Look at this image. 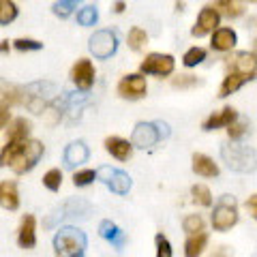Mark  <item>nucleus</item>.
<instances>
[{
	"mask_svg": "<svg viewBox=\"0 0 257 257\" xmlns=\"http://www.w3.org/2000/svg\"><path fill=\"white\" fill-rule=\"evenodd\" d=\"M41 157H43V144L37 140H30L15 152V157L11 159V170L15 174H26L37 165V161Z\"/></svg>",
	"mask_w": 257,
	"mask_h": 257,
	"instance_id": "obj_3",
	"label": "nucleus"
},
{
	"mask_svg": "<svg viewBox=\"0 0 257 257\" xmlns=\"http://www.w3.org/2000/svg\"><path fill=\"white\" fill-rule=\"evenodd\" d=\"M155 242H157V257H172V244L163 234H157Z\"/></svg>",
	"mask_w": 257,
	"mask_h": 257,
	"instance_id": "obj_35",
	"label": "nucleus"
},
{
	"mask_svg": "<svg viewBox=\"0 0 257 257\" xmlns=\"http://www.w3.org/2000/svg\"><path fill=\"white\" fill-rule=\"evenodd\" d=\"M54 251H56V257H84V251H86L84 231H79L75 227H62L54 236Z\"/></svg>",
	"mask_w": 257,
	"mask_h": 257,
	"instance_id": "obj_1",
	"label": "nucleus"
},
{
	"mask_svg": "<svg viewBox=\"0 0 257 257\" xmlns=\"http://www.w3.org/2000/svg\"><path fill=\"white\" fill-rule=\"evenodd\" d=\"M94 178H99V174L92 172V170H79L73 174V184L75 187H88Z\"/></svg>",
	"mask_w": 257,
	"mask_h": 257,
	"instance_id": "obj_32",
	"label": "nucleus"
},
{
	"mask_svg": "<svg viewBox=\"0 0 257 257\" xmlns=\"http://www.w3.org/2000/svg\"><path fill=\"white\" fill-rule=\"evenodd\" d=\"M96 20H99V13H96L94 7H84V9L77 13V22L82 24V26H94Z\"/></svg>",
	"mask_w": 257,
	"mask_h": 257,
	"instance_id": "obj_31",
	"label": "nucleus"
},
{
	"mask_svg": "<svg viewBox=\"0 0 257 257\" xmlns=\"http://www.w3.org/2000/svg\"><path fill=\"white\" fill-rule=\"evenodd\" d=\"M126 43H128V47H131L133 52H140L142 47L148 43V35L142 28H133L131 32H128V37H126Z\"/></svg>",
	"mask_w": 257,
	"mask_h": 257,
	"instance_id": "obj_25",
	"label": "nucleus"
},
{
	"mask_svg": "<svg viewBox=\"0 0 257 257\" xmlns=\"http://www.w3.org/2000/svg\"><path fill=\"white\" fill-rule=\"evenodd\" d=\"M105 150L109 152L111 157H116L120 161H126L131 157V150H133V144H128L122 138H107L105 140Z\"/></svg>",
	"mask_w": 257,
	"mask_h": 257,
	"instance_id": "obj_20",
	"label": "nucleus"
},
{
	"mask_svg": "<svg viewBox=\"0 0 257 257\" xmlns=\"http://www.w3.org/2000/svg\"><path fill=\"white\" fill-rule=\"evenodd\" d=\"M221 157L223 161L227 163L229 170L240 172V174H246V172H253L257 167V155L253 148L248 146H223L221 148Z\"/></svg>",
	"mask_w": 257,
	"mask_h": 257,
	"instance_id": "obj_2",
	"label": "nucleus"
},
{
	"mask_svg": "<svg viewBox=\"0 0 257 257\" xmlns=\"http://www.w3.org/2000/svg\"><path fill=\"white\" fill-rule=\"evenodd\" d=\"M193 172L197 176H204V178H214V176H219V165L210 157L197 152V155H193Z\"/></svg>",
	"mask_w": 257,
	"mask_h": 257,
	"instance_id": "obj_15",
	"label": "nucleus"
},
{
	"mask_svg": "<svg viewBox=\"0 0 257 257\" xmlns=\"http://www.w3.org/2000/svg\"><path fill=\"white\" fill-rule=\"evenodd\" d=\"M86 159H88V148L84 146V142H73L64 150V163H67V167L86 163Z\"/></svg>",
	"mask_w": 257,
	"mask_h": 257,
	"instance_id": "obj_19",
	"label": "nucleus"
},
{
	"mask_svg": "<svg viewBox=\"0 0 257 257\" xmlns=\"http://www.w3.org/2000/svg\"><path fill=\"white\" fill-rule=\"evenodd\" d=\"M195 84H197V77L195 75H178V77L172 79V86H176V88H191V86H195Z\"/></svg>",
	"mask_w": 257,
	"mask_h": 257,
	"instance_id": "obj_37",
	"label": "nucleus"
},
{
	"mask_svg": "<svg viewBox=\"0 0 257 257\" xmlns=\"http://www.w3.org/2000/svg\"><path fill=\"white\" fill-rule=\"evenodd\" d=\"M60 182H62V172L60 170H50L43 176V184L50 191H58L60 189Z\"/></svg>",
	"mask_w": 257,
	"mask_h": 257,
	"instance_id": "obj_33",
	"label": "nucleus"
},
{
	"mask_svg": "<svg viewBox=\"0 0 257 257\" xmlns=\"http://www.w3.org/2000/svg\"><path fill=\"white\" fill-rule=\"evenodd\" d=\"M225 67L229 69V73H240L253 79L257 75V56L248 52H236L229 58H225Z\"/></svg>",
	"mask_w": 257,
	"mask_h": 257,
	"instance_id": "obj_5",
	"label": "nucleus"
},
{
	"mask_svg": "<svg viewBox=\"0 0 257 257\" xmlns=\"http://www.w3.org/2000/svg\"><path fill=\"white\" fill-rule=\"evenodd\" d=\"M236 45V32L231 28H216L212 35V50L216 52H229Z\"/></svg>",
	"mask_w": 257,
	"mask_h": 257,
	"instance_id": "obj_16",
	"label": "nucleus"
},
{
	"mask_svg": "<svg viewBox=\"0 0 257 257\" xmlns=\"http://www.w3.org/2000/svg\"><path fill=\"white\" fill-rule=\"evenodd\" d=\"M184 9V5H182V0H176V11H182Z\"/></svg>",
	"mask_w": 257,
	"mask_h": 257,
	"instance_id": "obj_43",
	"label": "nucleus"
},
{
	"mask_svg": "<svg viewBox=\"0 0 257 257\" xmlns=\"http://www.w3.org/2000/svg\"><path fill=\"white\" fill-rule=\"evenodd\" d=\"M216 7L223 9V13L227 15V18H238V15H242V5H240L238 0H216Z\"/></svg>",
	"mask_w": 257,
	"mask_h": 257,
	"instance_id": "obj_29",
	"label": "nucleus"
},
{
	"mask_svg": "<svg viewBox=\"0 0 257 257\" xmlns=\"http://www.w3.org/2000/svg\"><path fill=\"white\" fill-rule=\"evenodd\" d=\"M248 3H257V0H248Z\"/></svg>",
	"mask_w": 257,
	"mask_h": 257,
	"instance_id": "obj_44",
	"label": "nucleus"
},
{
	"mask_svg": "<svg viewBox=\"0 0 257 257\" xmlns=\"http://www.w3.org/2000/svg\"><path fill=\"white\" fill-rule=\"evenodd\" d=\"M191 195H193V202L199 204V206H210L212 204V195H210V191H208V187H204V184H195V187L191 189Z\"/></svg>",
	"mask_w": 257,
	"mask_h": 257,
	"instance_id": "obj_26",
	"label": "nucleus"
},
{
	"mask_svg": "<svg viewBox=\"0 0 257 257\" xmlns=\"http://www.w3.org/2000/svg\"><path fill=\"white\" fill-rule=\"evenodd\" d=\"M159 140H161V133L157 128V122H140L133 128V135H131V144L142 150L152 148Z\"/></svg>",
	"mask_w": 257,
	"mask_h": 257,
	"instance_id": "obj_8",
	"label": "nucleus"
},
{
	"mask_svg": "<svg viewBox=\"0 0 257 257\" xmlns=\"http://www.w3.org/2000/svg\"><path fill=\"white\" fill-rule=\"evenodd\" d=\"M255 52H257V41H255Z\"/></svg>",
	"mask_w": 257,
	"mask_h": 257,
	"instance_id": "obj_45",
	"label": "nucleus"
},
{
	"mask_svg": "<svg viewBox=\"0 0 257 257\" xmlns=\"http://www.w3.org/2000/svg\"><path fill=\"white\" fill-rule=\"evenodd\" d=\"M236 109L234 107H223L221 111H214L210 118L204 120V131H214V128H221V126H231L236 122Z\"/></svg>",
	"mask_w": 257,
	"mask_h": 257,
	"instance_id": "obj_13",
	"label": "nucleus"
},
{
	"mask_svg": "<svg viewBox=\"0 0 257 257\" xmlns=\"http://www.w3.org/2000/svg\"><path fill=\"white\" fill-rule=\"evenodd\" d=\"M71 77H73V84L79 90H90V86L94 84V67L90 60H77L73 64V71H71Z\"/></svg>",
	"mask_w": 257,
	"mask_h": 257,
	"instance_id": "obj_10",
	"label": "nucleus"
},
{
	"mask_svg": "<svg viewBox=\"0 0 257 257\" xmlns=\"http://www.w3.org/2000/svg\"><path fill=\"white\" fill-rule=\"evenodd\" d=\"M204 60H206V50L204 47H191V50L184 54V58H182V62L187 64V67H195V64L204 62Z\"/></svg>",
	"mask_w": 257,
	"mask_h": 257,
	"instance_id": "obj_30",
	"label": "nucleus"
},
{
	"mask_svg": "<svg viewBox=\"0 0 257 257\" xmlns=\"http://www.w3.org/2000/svg\"><path fill=\"white\" fill-rule=\"evenodd\" d=\"M99 234H101V238H105V240H109L111 244H114L116 248H122L124 246V234L120 231L118 227L111 221H103L101 225H99Z\"/></svg>",
	"mask_w": 257,
	"mask_h": 257,
	"instance_id": "obj_21",
	"label": "nucleus"
},
{
	"mask_svg": "<svg viewBox=\"0 0 257 257\" xmlns=\"http://www.w3.org/2000/svg\"><path fill=\"white\" fill-rule=\"evenodd\" d=\"M0 204L5 210H15L20 206V195H18V187L11 180H5L0 184Z\"/></svg>",
	"mask_w": 257,
	"mask_h": 257,
	"instance_id": "obj_17",
	"label": "nucleus"
},
{
	"mask_svg": "<svg viewBox=\"0 0 257 257\" xmlns=\"http://www.w3.org/2000/svg\"><path fill=\"white\" fill-rule=\"evenodd\" d=\"M206 242H208V236L204 234H191L187 244H184V255L187 257H199L202 255V251L206 248Z\"/></svg>",
	"mask_w": 257,
	"mask_h": 257,
	"instance_id": "obj_22",
	"label": "nucleus"
},
{
	"mask_svg": "<svg viewBox=\"0 0 257 257\" xmlns=\"http://www.w3.org/2000/svg\"><path fill=\"white\" fill-rule=\"evenodd\" d=\"M15 18H18L15 5L11 3V0H3V3H0V24L7 26V24H11Z\"/></svg>",
	"mask_w": 257,
	"mask_h": 257,
	"instance_id": "obj_28",
	"label": "nucleus"
},
{
	"mask_svg": "<svg viewBox=\"0 0 257 257\" xmlns=\"http://www.w3.org/2000/svg\"><path fill=\"white\" fill-rule=\"evenodd\" d=\"M77 3H79V0H58V3L54 5V13L58 15V18H69Z\"/></svg>",
	"mask_w": 257,
	"mask_h": 257,
	"instance_id": "obj_34",
	"label": "nucleus"
},
{
	"mask_svg": "<svg viewBox=\"0 0 257 257\" xmlns=\"http://www.w3.org/2000/svg\"><path fill=\"white\" fill-rule=\"evenodd\" d=\"M15 47H18L20 52H37V50H41V43L39 41H32V39H18V41H13Z\"/></svg>",
	"mask_w": 257,
	"mask_h": 257,
	"instance_id": "obj_36",
	"label": "nucleus"
},
{
	"mask_svg": "<svg viewBox=\"0 0 257 257\" xmlns=\"http://www.w3.org/2000/svg\"><path fill=\"white\" fill-rule=\"evenodd\" d=\"M62 212H64V216H71V219H88L92 208L86 199L77 197V199H69V202L62 206Z\"/></svg>",
	"mask_w": 257,
	"mask_h": 257,
	"instance_id": "obj_18",
	"label": "nucleus"
},
{
	"mask_svg": "<svg viewBox=\"0 0 257 257\" xmlns=\"http://www.w3.org/2000/svg\"><path fill=\"white\" fill-rule=\"evenodd\" d=\"M37 221L32 214H26L22 219V225H20V231H18V242L20 246L24 248H32L37 244Z\"/></svg>",
	"mask_w": 257,
	"mask_h": 257,
	"instance_id": "obj_14",
	"label": "nucleus"
},
{
	"mask_svg": "<svg viewBox=\"0 0 257 257\" xmlns=\"http://www.w3.org/2000/svg\"><path fill=\"white\" fill-rule=\"evenodd\" d=\"M99 180L105 182L107 187L118 193V195H124V193H128V189H131V178H128V174L120 172V170H114V167H101L99 172Z\"/></svg>",
	"mask_w": 257,
	"mask_h": 257,
	"instance_id": "obj_9",
	"label": "nucleus"
},
{
	"mask_svg": "<svg viewBox=\"0 0 257 257\" xmlns=\"http://www.w3.org/2000/svg\"><path fill=\"white\" fill-rule=\"evenodd\" d=\"M246 210L251 212L255 219H257V195H253V197H248V202H246Z\"/></svg>",
	"mask_w": 257,
	"mask_h": 257,
	"instance_id": "obj_39",
	"label": "nucleus"
},
{
	"mask_svg": "<svg viewBox=\"0 0 257 257\" xmlns=\"http://www.w3.org/2000/svg\"><path fill=\"white\" fill-rule=\"evenodd\" d=\"M88 47H90V52L96 56V58L105 60V58H109V56L116 52V47H118L116 35L111 30H99V32H94V35L90 37V41H88Z\"/></svg>",
	"mask_w": 257,
	"mask_h": 257,
	"instance_id": "obj_6",
	"label": "nucleus"
},
{
	"mask_svg": "<svg viewBox=\"0 0 257 257\" xmlns=\"http://www.w3.org/2000/svg\"><path fill=\"white\" fill-rule=\"evenodd\" d=\"M157 128H159L161 138H167V135H170V128H167V124H163V122H157Z\"/></svg>",
	"mask_w": 257,
	"mask_h": 257,
	"instance_id": "obj_41",
	"label": "nucleus"
},
{
	"mask_svg": "<svg viewBox=\"0 0 257 257\" xmlns=\"http://www.w3.org/2000/svg\"><path fill=\"white\" fill-rule=\"evenodd\" d=\"M28 131H30V124L24 118H18L11 124V128H9V142L24 144V142H26V138H28Z\"/></svg>",
	"mask_w": 257,
	"mask_h": 257,
	"instance_id": "obj_24",
	"label": "nucleus"
},
{
	"mask_svg": "<svg viewBox=\"0 0 257 257\" xmlns=\"http://www.w3.org/2000/svg\"><path fill=\"white\" fill-rule=\"evenodd\" d=\"M210 257H229V248H227V246H219V248H214V251L210 253Z\"/></svg>",
	"mask_w": 257,
	"mask_h": 257,
	"instance_id": "obj_40",
	"label": "nucleus"
},
{
	"mask_svg": "<svg viewBox=\"0 0 257 257\" xmlns=\"http://www.w3.org/2000/svg\"><path fill=\"white\" fill-rule=\"evenodd\" d=\"M140 71L146 75H170L174 71V58L170 54H148L140 64Z\"/></svg>",
	"mask_w": 257,
	"mask_h": 257,
	"instance_id": "obj_7",
	"label": "nucleus"
},
{
	"mask_svg": "<svg viewBox=\"0 0 257 257\" xmlns=\"http://www.w3.org/2000/svg\"><path fill=\"white\" fill-rule=\"evenodd\" d=\"M244 82H248V77L240 75V73H227V77L223 79V84L219 88V96H229L231 92H236Z\"/></svg>",
	"mask_w": 257,
	"mask_h": 257,
	"instance_id": "obj_23",
	"label": "nucleus"
},
{
	"mask_svg": "<svg viewBox=\"0 0 257 257\" xmlns=\"http://www.w3.org/2000/svg\"><path fill=\"white\" fill-rule=\"evenodd\" d=\"M238 221V212H236V199L231 195H223L216 204L214 212H212V227L216 231H225L229 227H234Z\"/></svg>",
	"mask_w": 257,
	"mask_h": 257,
	"instance_id": "obj_4",
	"label": "nucleus"
},
{
	"mask_svg": "<svg viewBox=\"0 0 257 257\" xmlns=\"http://www.w3.org/2000/svg\"><path fill=\"white\" fill-rule=\"evenodd\" d=\"M246 128H248L246 122H234V124L227 128V133H229L231 140H240V138H242V135L246 133Z\"/></svg>",
	"mask_w": 257,
	"mask_h": 257,
	"instance_id": "obj_38",
	"label": "nucleus"
},
{
	"mask_svg": "<svg viewBox=\"0 0 257 257\" xmlns=\"http://www.w3.org/2000/svg\"><path fill=\"white\" fill-rule=\"evenodd\" d=\"M219 20H221L219 11L212 9V7H206V9H202V13L197 15V24L193 26L191 35L193 37H204V35H208V32H212L216 26H219Z\"/></svg>",
	"mask_w": 257,
	"mask_h": 257,
	"instance_id": "obj_12",
	"label": "nucleus"
},
{
	"mask_svg": "<svg viewBox=\"0 0 257 257\" xmlns=\"http://www.w3.org/2000/svg\"><path fill=\"white\" fill-rule=\"evenodd\" d=\"M182 227L187 234H202L204 231V219L199 214H189L187 219L182 221Z\"/></svg>",
	"mask_w": 257,
	"mask_h": 257,
	"instance_id": "obj_27",
	"label": "nucleus"
},
{
	"mask_svg": "<svg viewBox=\"0 0 257 257\" xmlns=\"http://www.w3.org/2000/svg\"><path fill=\"white\" fill-rule=\"evenodd\" d=\"M118 94L122 99H140L146 94V79L142 75H126L120 79L118 84Z\"/></svg>",
	"mask_w": 257,
	"mask_h": 257,
	"instance_id": "obj_11",
	"label": "nucleus"
},
{
	"mask_svg": "<svg viewBox=\"0 0 257 257\" xmlns=\"http://www.w3.org/2000/svg\"><path fill=\"white\" fill-rule=\"evenodd\" d=\"M114 11H116V13H122V11H124V3H122V0H116Z\"/></svg>",
	"mask_w": 257,
	"mask_h": 257,
	"instance_id": "obj_42",
	"label": "nucleus"
}]
</instances>
